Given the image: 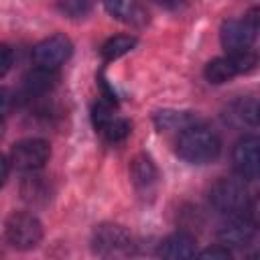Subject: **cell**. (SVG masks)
Listing matches in <instances>:
<instances>
[{
    "label": "cell",
    "mask_w": 260,
    "mask_h": 260,
    "mask_svg": "<svg viewBox=\"0 0 260 260\" xmlns=\"http://www.w3.org/2000/svg\"><path fill=\"white\" fill-rule=\"evenodd\" d=\"M219 152H221L219 136L211 128L199 122L189 124L177 136V154L191 165L213 162L219 156Z\"/></svg>",
    "instance_id": "cell-1"
},
{
    "label": "cell",
    "mask_w": 260,
    "mask_h": 260,
    "mask_svg": "<svg viewBox=\"0 0 260 260\" xmlns=\"http://www.w3.org/2000/svg\"><path fill=\"white\" fill-rule=\"evenodd\" d=\"M211 207L225 217H236L254 211V201L242 179H219L209 191Z\"/></svg>",
    "instance_id": "cell-2"
},
{
    "label": "cell",
    "mask_w": 260,
    "mask_h": 260,
    "mask_svg": "<svg viewBox=\"0 0 260 260\" xmlns=\"http://www.w3.org/2000/svg\"><path fill=\"white\" fill-rule=\"evenodd\" d=\"M91 248L102 258H128L134 254V240L124 225L100 223L91 234Z\"/></svg>",
    "instance_id": "cell-3"
},
{
    "label": "cell",
    "mask_w": 260,
    "mask_h": 260,
    "mask_svg": "<svg viewBox=\"0 0 260 260\" xmlns=\"http://www.w3.org/2000/svg\"><path fill=\"white\" fill-rule=\"evenodd\" d=\"M256 32H258V10L254 8L242 20H238V18L225 20L221 24L219 39H221V45L228 51V55H232V53L250 51V47L256 41Z\"/></svg>",
    "instance_id": "cell-4"
},
{
    "label": "cell",
    "mask_w": 260,
    "mask_h": 260,
    "mask_svg": "<svg viewBox=\"0 0 260 260\" xmlns=\"http://www.w3.org/2000/svg\"><path fill=\"white\" fill-rule=\"evenodd\" d=\"M6 240L18 250H30L43 240V223L28 211H14L6 219Z\"/></svg>",
    "instance_id": "cell-5"
},
{
    "label": "cell",
    "mask_w": 260,
    "mask_h": 260,
    "mask_svg": "<svg viewBox=\"0 0 260 260\" xmlns=\"http://www.w3.org/2000/svg\"><path fill=\"white\" fill-rule=\"evenodd\" d=\"M256 65V55L252 51H244V53H232V55H225V57H215L211 59L205 69H203V75L209 83H225L230 79H234L236 75L240 73H248L252 71Z\"/></svg>",
    "instance_id": "cell-6"
},
{
    "label": "cell",
    "mask_w": 260,
    "mask_h": 260,
    "mask_svg": "<svg viewBox=\"0 0 260 260\" xmlns=\"http://www.w3.org/2000/svg\"><path fill=\"white\" fill-rule=\"evenodd\" d=\"M91 122L95 132L108 142H120L130 134V122L122 118L110 102H98L91 108Z\"/></svg>",
    "instance_id": "cell-7"
},
{
    "label": "cell",
    "mask_w": 260,
    "mask_h": 260,
    "mask_svg": "<svg viewBox=\"0 0 260 260\" xmlns=\"http://www.w3.org/2000/svg\"><path fill=\"white\" fill-rule=\"evenodd\" d=\"M49 156H51L49 142L41 138H24L10 148V162L18 171H37L45 167Z\"/></svg>",
    "instance_id": "cell-8"
},
{
    "label": "cell",
    "mask_w": 260,
    "mask_h": 260,
    "mask_svg": "<svg viewBox=\"0 0 260 260\" xmlns=\"http://www.w3.org/2000/svg\"><path fill=\"white\" fill-rule=\"evenodd\" d=\"M260 140L258 136H244L234 144L232 162L242 181H256L260 169Z\"/></svg>",
    "instance_id": "cell-9"
},
{
    "label": "cell",
    "mask_w": 260,
    "mask_h": 260,
    "mask_svg": "<svg viewBox=\"0 0 260 260\" xmlns=\"http://www.w3.org/2000/svg\"><path fill=\"white\" fill-rule=\"evenodd\" d=\"M73 53V45L65 35H53L43 39L39 45L32 49V61L37 67L45 69H57L63 65Z\"/></svg>",
    "instance_id": "cell-10"
},
{
    "label": "cell",
    "mask_w": 260,
    "mask_h": 260,
    "mask_svg": "<svg viewBox=\"0 0 260 260\" xmlns=\"http://www.w3.org/2000/svg\"><path fill=\"white\" fill-rule=\"evenodd\" d=\"M254 236H256V217H254V211L252 213L230 217V221L223 223L219 228V232H217V240L225 248H244V246H248L254 240Z\"/></svg>",
    "instance_id": "cell-11"
},
{
    "label": "cell",
    "mask_w": 260,
    "mask_h": 260,
    "mask_svg": "<svg viewBox=\"0 0 260 260\" xmlns=\"http://www.w3.org/2000/svg\"><path fill=\"white\" fill-rule=\"evenodd\" d=\"M158 254L162 258H169V260L193 258L197 254V240L187 232H175L160 242Z\"/></svg>",
    "instance_id": "cell-12"
},
{
    "label": "cell",
    "mask_w": 260,
    "mask_h": 260,
    "mask_svg": "<svg viewBox=\"0 0 260 260\" xmlns=\"http://www.w3.org/2000/svg\"><path fill=\"white\" fill-rule=\"evenodd\" d=\"M102 4L114 18H118L126 24L142 26L146 22V12L142 10V6L136 0H102Z\"/></svg>",
    "instance_id": "cell-13"
},
{
    "label": "cell",
    "mask_w": 260,
    "mask_h": 260,
    "mask_svg": "<svg viewBox=\"0 0 260 260\" xmlns=\"http://www.w3.org/2000/svg\"><path fill=\"white\" fill-rule=\"evenodd\" d=\"M130 175H132V181H134L136 189L142 191V193H150V191L154 189L156 181H158V171H156V167H154L152 160H150L148 156H144V154H140V156H136V158L132 160V165H130Z\"/></svg>",
    "instance_id": "cell-14"
},
{
    "label": "cell",
    "mask_w": 260,
    "mask_h": 260,
    "mask_svg": "<svg viewBox=\"0 0 260 260\" xmlns=\"http://www.w3.org/2000/svg\"><path fill=\"white\" fill-rule=\"evenodd\" d=\"M225 120L230 124H236V126H244L246 124V126L256 128V124H258V106H256V100H238V102H234L228 108Z\"/></svg>",
    "instance_id": "cell-15"
},
{
    "label": "cell",
    "mask_w": 260,
    "mask_h": 260,
    "mask_svg": "<svg viewBox=\"0 0 260 260\" xmlns=\"http://www.w3.org/2000/svg\"><path fill=\"white\" fill-rule=\"evenodd\" d=\"M57 79H59V75L55 69L37 67L32 71H28V75L24 77V87L28 93H45L57 83Z\"/></svg>",
    "instance_id": "cell-16"
},
{
    "label": "cell",
    "mask_w": 260,
    "mask_h": 260,
    "mask_svg": "<svg viewBox=\"0 0 260 260\" xmlns=\"http://www.w3.org/2000/svg\"><path fill=\"white\" fill-rule=\"evenodd\" d=\"M136 37L132 35H116L112 39H108L102 47V57L106 61H114V59H120L122 55L130 53L134 47H136Z\"/></svg>",
    "instance_id": "cell-17"
},
{
    "label": "cell",
    "mask_w": 260,
    "mask_h": 260,
    "mask_svg": "<svg viewBox=\"0 0 260 260\" xmlns=\"http://www.w3.org/2000/svg\"><path fill=\"white\" fill-rule=\"evenodd\" d=\"M193 122L197 120L185 112H158L156 114V124L160 130H183Z\"/></svg>",
    "instance_id": "cell-18"
},
{
    "label": "cell",
    "mask_w": 260,
    "mask_h": 260,
    "mask_svg": "<svg viewBox=\"0 0 260 260\" xmlns=\"http://www.w3.org/2000/svg\"><path fill=\"white\" fill-rule=\"evenodd\" d=\"M93 2L95 0H57V6H59V10L65 16H69V18H81V16H85L91 10Z\"/></svg>",
    "instance_id": "cell-19"
},
{
    "label": "cell",
    "mask_w": 260,
    "mask_h": 260,
    "mask_svg": "<svg viewBox=\"0 0 260 260\" xmlns=\"http://www.w3.org/2000/svg\"><path fill=\"white\" fill-rule=\"evenodd\" d=\"M195 256H199V258H211V260H230L232 258V252L223 244H217V246H211L207 250L197 252Z\"/></svg>",
    "instance_id": "cell-20"
},
{
    "label": "cell",
    "mask_w": 260,
    "mask_h": 260,
    "mask_svg": "<svg viewBox=\"0 0 260 260\" xmlns=\"http://www.w3.org/2000/svg\"><path fill=\"white\" fill-rule=\"evenodd\" d=\"M10 65H12V51L6 45L0 43V77L6 75V71L10 69Z\"/></svg>",
    "instance_id": "cell-21"
},
{
    "label": "cell",
    "mask_w": 260,
    "mask_h": 260,
    "mask_svg": "<svg viewBox=\"0 0 260 260\" xmlns=\"http://www.w3.org/2000/svg\"><path fill=\"white\" fill-rule=\"evenodd\" d=\"M8 171H10V162H8V158L0 152V187L6 183V179H8Z\"/></svg>",
    "instance_id": "cell-22"
},
{
    "label": "cell",
    "mask_w": 260,
    "mask_h": 260,
    "mask_svg": "<svg viewBox=\"0 0 260 260\" xmlns=\"http://www.w3.org/2000/svg\"><path fill=\"white\" fill-rule=\"evenodd\" d=\"M6 106H8V98H6L4 91H0V114L6 110Z\"/></svg>",
    "instance_id": "cell-23"
},
{
    "label": "cell",
    "mask_w": 260,
    "mask_h": 260,
    "mask_svg": "<svg viewBox=\"0 0 260 260\" xmlns=\"http://www.w3.org/2000/svg\"><path fill=\"white\" fill-rule=\"evenodd\" d=\"M154 2H158V4H175L177 0H154Z\"/></svg>",
    "instance_id": "cell-24"
},
{
    "label": "cell",
    "mask_w": 260,
    "mask_h": 260,
    "mask_svg": "<svg viewBox=\"0 0 260 260\" xmlns=\"http://www.w3.org/2000/svg\"><path fill=\"white\" fill-rule=\"evenodd\" d=\"M2 130H4V126H2V120H0V138H2Z\"/></svg>",
    "instance_id": "cell-25"
}]
</instances>
